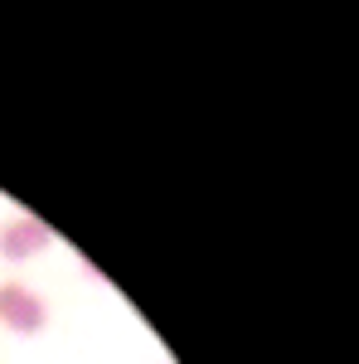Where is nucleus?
Instances as JSON below:
<instances>
[{
  "instance_id": "obj_1",
  "label": "nucleus",
  "mask_w": 359,
  "mask_h": 364,
  "mask_svg": "<svg viewBox=\"0 0 359 364\" xmlns=\"http://www.w3.org/2000/svg\"><path fill=\"white\" fill-rule=\"evenodd\" d=\"M0 321H5L15 336H34V331H44L49 311H44V301H39L29 287L5 282V287H0Z\"/></svg>"
},
{
  "instance_id": "obj_2",
  "label": "nucleus",
  "mask_w": 359,
  "mask_h": 364,
  "mask_svg": "<svg viewBox=\"0 0 359 364\" xmlns=\"http://www.w3.org/2000/svg\"><path fill=\"white\" fill-rule=\"evenodd\" d=\"M44 248H49V228L39 224V219H15L0 233V252L10 262H25V257H34V252H44Z\"/></svg>"
}]
</instances>
